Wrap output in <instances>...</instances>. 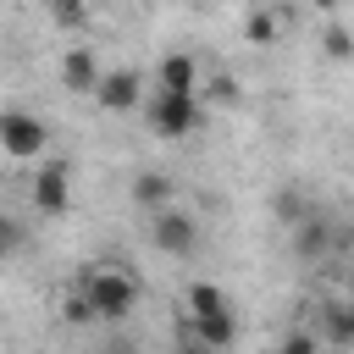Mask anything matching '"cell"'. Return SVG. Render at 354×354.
Here are the masks:
<instances>
[{"label": "cell", "mask_w": 354, "mask_h": 354, "mask_svg": "<svg viewBox=\"0 0 354 354\" xmlns=\"http://www.w3.org/2000/svg\"><path fill=\"white\" fill-rule=\"evenodd\" d=\"M22 243H28V227H22L17 216H6V210H0V266H6V260H17V254H22Z\"/></svg>", "instance_id": "cell-14"}, {"label": "cell", "mask_w": 354, "mask_h": 354, "mask_svg": "<svg viewBox=\"0 0 354 354\" xmlns=\"http://www.w3.org/2000/svg\"><path fill=\"white\" fill-rule=\"evenodd\" d=\"M94 100H100L105 111H116V116H122V111H133V105L144 100V77H138L133 66H116V72H105V77H100Z\"/></svg>", "instance_id": "cell-8"}, {"label": "cell", "mask_w": 354, "mask_h": 354, "mask_svg": "<svg viewBox=\"0 0 354 354\" xmlns=\"http://www.w3.org/2000/svg\"><path fill=\"white\" fill-rule=\"evenodd\" d=\"M149 243L160 249V254H177V260H188L194 249H199V221L188 216V210H160V216H149Z\"/></svg>", "instance_id": "cell-4"}, {"label": "cell", "mask_w": 354, "mask_h": 354, "mask_svg": "<svg viewBox=\"0 0 354 354\" xmlns=\"http://www.w3.org/2000/svg\"><path fill=\"white\" fill-rule=\"evenodd\" d=\"M232 304H227V293L216 288V282H194L188 288V299H183V315L188 321H210V315H227Z\"/></svg>", "instance_id": "cell-11"}, {"label": "cell", "mask_w": 354, "mask_h": 354, "mask_svg": "<svg viewBox=\"0 0 354 354\" xmlns=\"http://www.w3.org/2000/svg\"><path fill=\"white\" fill-rule=\"evenodd\" d=\"M304 210H310V205H304V199H299V194H293V188H282V194H277V216H282V221H288V227H293V221H299V216H304Z\"/></svg>", "instance_id": "cell-17"}, {"label": "cell", "mask_w": 354, "mask_h": 354, "mask_svg": "<svg viewBox=\"0 0 354 354\" xmlns=\"http://www.w3.org/2000/svg\"><path fill=\"white\" fill-rule=\"evenodd\" d=\"M100 354H138V343H133V337H111Z\"/></svg>", "instance_id": "cell-21"}, {"label": "cell", "mask_w": 354, "mask_h": 354, "mask_svg": "<svg viewBox=\"0 0 354 354\" xmlns=\"http://www.w3.org/2000/svg\"><path fill=\"white\" fill-rule=\"evenodd\" d=\"M100 77H105V66H100L94 44H72V50L61 55V88H66V94H94Z\"/></svg>", "instance_id": "cell-6"}, {"label": "cell", "mask_w": 354, "mask_h": 354, "mask_svg": "<svg viewBox=\"0 0 354 354\" xmlns=\"http://www.w3.org/2000/svg\"><path fill=\"white\" fill-rule=\"evenodd\" d=\"M155 94H199V61H194L188 50L160 55V66H155Z\"/></svg>", "instance_id": "cell-7"}, {"label": "cell", "mask_w": 354, "mask_h": 354, "mask_svg": "<svg viewBox=\"0 0 354 354\" xmlns=\"http://www.w3.org/2000/svg\"><path fill=\"white\" fill-rule=\"evenodd\" d=\"M277 354H321V337H315L310 326H299V332H288V337H282V348H277Z\"/></svg>", "instance_id": "cell-15"}, {"label": "cell", "mask_w": 354, "mask_h": 354, "mask_svg": "<svg viewBox=\"0 0 354 354\" xmlns=\"http://www.w3.org/2000/svg\"><path fill=\"white\" fill-rule=\"evenodd\" d=\"M144 116L155 138H188L199 127V94H149Z\"/></svg>", "instance_id": "cell-2"}, {"label": "cell", "mask_w": 354, "mask_h": 354, "mask_svg": "<svg viewBox=\"0 0 354 354\" xmlns=\"http://www.w3.org/2000/svg\"><path fill=\"white\" fill-rule=\"evenodd\" d=\"M61 321H66V326H88V321H94V315H88V304H83V293H77V288H72V293H66V299H61Z\"/></svg>", "instance_id": "cell-16"}, {"label": "cell", "mask_w": 354, "mask_h": 354, "mask_svg": "<svg viewBox=\"0 0 354 354\" xmlns=\"http://www.w3.org/2000/svg\"><path fill=\"white\" fill-rule=\"evenodd\" d=\"M277 33H282V11L254 6V11L243 17V39H249V44H277Z\"/></svg>", "instance_id": "cell-13"}, {"label": "cell", "mask_w": 354, "mask_h": 354, "mask_svg": "<svg viewBox=\"0 0 354 354\" xmlns=\"http://www.w3.org/2000/svg\"><path fill=\"white\" fill-rule=\"evenodd\" d=\"M171 354H205V348H199L194 337H183V332H177V343H171Z\"/></svg>", "instance_id": "cell-22"}, {"label": "cell", "mask_w": 354, "mask_h": 354, "mask_svg": "<svg viewBox=\"0 0 354 354\" xmlns=\"http://www.w3.org/2000/svg\"><path fill=\"white\" fill-rule=\"evenodd\" d=\"M326 50H332L337 61H343V55L354 50V44H348V28H343V22H332V28H326Z\"/></svg>", "instance_id": "cell-19"}, {"label": "cell", "mask_w": 354, "mask_h": 354, "mask_svg": "<svg viewBox=\"0 0 354 354\" xmlns=\"http://www.w3.org/2000/svg\"><path fill=\"white\" fill-rule=\"evenodd\" d=\"M133 205H138V210H149V216H160V210H171V205H177V183H171L166 171H155V166H149V171H138V177H133Z\"/></svg>", "instance_id": "cell-9"}, {"label": "cell", "mask_w": 354, "mask_h": 354, "mask_svg": "<svg viewBox=\"0 0 354 354\" xmlns=\"http://www.w3.org/2000/svg\"><path fill=\"white\" fill-rule=\"evenodd\" d=\"M293 243H299V254H304V260H321V254H326V243H332V221H326L321 210H304V216L293 221Z\"/></svg>", "instance_id": "cell-10"}, {"label": "cell", "mask_w": 354, "mask_h": 354, "mask_svg": "<svg viewBox=\"0 0 354 354\" xmlns=\"http://www.w3.org/2000/svg\"><path fill=\"white\" fill-rule=\"evenodd\" d=\"M50 17H55L61 28H77V22H88V11H83V6H55Z\"/></svg>", "instance_id": "cell-20"}, {"label": "cell", "mask_w": 354, "mask_h": 354, "mask_svg": "<svg viewBox=\"0 0 354 354\" xmlns=\"http://www.w3.org/2000/svg\"><path fill=\"white\" fill-rule=\"evenodd\" d=\"M210 100H227V105H232V100H238V77H232V72H216V77H210Z\"/></svg>", "instance_id": "cell-18"}, {"label": "cell", "mask_w": 354, "mask_h": 354, "mask_svg": "<svg viewBox=\"0 0 354 354\" xmlns=\"http://www.w3.org/2000/svg\"><path fill=\"white\" fill-rule=\"evenodd\" d=\"M77 293H83V304H88V315H94V321L122 326V321L138 310L144 282H138L133 271L111 266V260H94V266H83V271H77Z\"/></svg>", "instance_id": "cell-1"}, {"label": "cell", "mask_w": 354, "mask_h": 354, "mask_svg": "<svg viewBox=\"0 0 354 354\" xmlns=\"http://www.w3.org/2000/svg\"><path fill=\"white\" fill-rule=\"evenodd\" d=\"M321 332H326V343H332V348H348V343H354V310H348V304H337V299H332V304H321Z\"/></svg>", "instance_id": "cell-12"}, {"label": "cell", "mask_w": 354, "mask_h": 354, "mask_svg": "<svg viewBox=\"0 0 354 354\" xmlns=\"http://www.w3.org/2000/svg\"><path fill=\"white\" fill-rule=\"evenodd\" d=\"M50 149V127L33 111H0V155L11 160H44Z\"/></svg>", "instance_id": "cell-3"}, {"label": "cell", "mask_w": 354, "mask_h": 354, "mask_svg": "<svg viewBox=\"0 0 354 354\" xmlns=\"http://www.w3.org/2000/svg\"><path fill=\"white\" fill-rule=\"evenodd\" d=\"M33 205L44 210V216H61L66 205H72V166L66 160H44L39 171H33Z\"/></svg>", "instance_id": "cell-5"}]
</instances>
